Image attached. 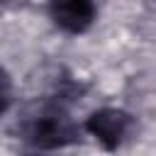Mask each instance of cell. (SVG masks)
I'll use <instances>...</instances> for the list:
<instances>
[{"label":"cell","mask_w":156,"mask_h":156,"mask_svg":"<svg viewBox=\"0 0 156 156\" xmlns=\"http://www.w3.org/2000/svg\"><path fill=\"white\" fill-rule=\"evenodd\" d=\"M49 17L56 27L80 34L95 20V2L93 0H49Z\"/></svg>","instance_id":"obj_3"},{"label":"cell","mask_w":156,"mask_h":156,"mask_svg":"<svg viewBox=\"0 0 156 156\" xmlns=\"http://www.w3.org/2000/svg\"><path fill=\"white\" fill-rule=\"evenodd\" d=\"M129 127H132L129 115L122 112V110H115V107H102V110L93 112V115L88 117V122H85V129H88V132L95 136V141H98L102 149H107V151L117 149V146L124 141Z\"/></svg>","instance_id":"obj_2"},{"label":"cell","mask_w":156,"mask_h":156,"mask_svg":"<svg viewBox=\"0 0 156 156\" xmlns=\"http://www.w3.org/2000/svg\"><path fill=\"white\" fill-rule=\"evenodd\" d=\"M76 124L58 105H44L24 122V139L39 149L66 146L76 139Z\"/></svg>","instance_id":"obj_1"}]
</instances>
